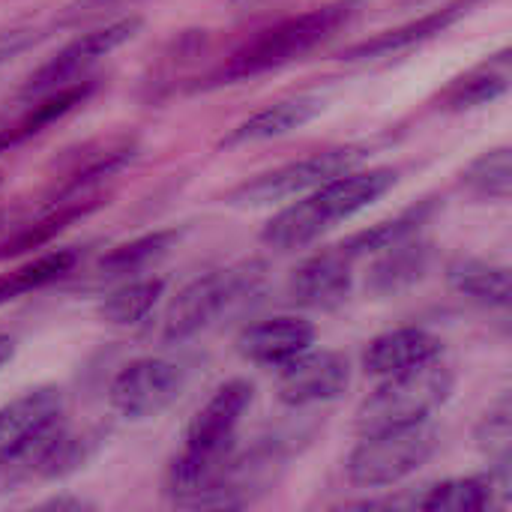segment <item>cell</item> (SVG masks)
Returning <instances> with one entry per match:
<instances>
[{
	"label": "cell",
	"mask_w": 512,
	"mask_h": 512,
	"mask_svg": "<svg viewBox=\"0 0 512 512\" xmlns=\"http://www.w3.org/2000/svg\"><path fill=\"white\" fill-rule=\"evenodd\" d=\"M399 180L396 168H369V171H345L318 189L306 192L300 201L282 207L264 228L261 243L276 252H291L315 243L336 222L357 216L378 198H384Z\"/></svg>",
	"instance_id": "6da1fadb"
},
{
	"label": "cell",
	"mask_w": 512,
	"mask_h": 512,
	"mask_svg": "<svg viewBox=\"0 0 512 512\" xmlns=\"http://www.w3.org/2000/svg\"><path fill=\"white\" fill-rule=\"evenodd\" d=\"M354 9H357V0H336V3L276 21L273 27L243 42L225 63H219V69L207 78V84L210 87L237 84V81H246V78H255V75H264V72H273L300 60L303 54L315 51L321 42H327L339 27H345Z\"/></svg>",
	"instance_id": "7a4b0ae2"
},
{
	"label": "cell",
	"mask_w": 512,
	"mask_h": 512,
	"mask_svg": "<svg viewBox=\"0 0 512 512\" xmlns=\"http://www.w3.org/2000/svg\"><path fill=\"white\" fill-rule=\"evenodd\" d=\"M453 372L447 363H441V357L414 366L408 372L381 378L378 390L369 393L357 414H354V429L360 435H372V432H384V429H399V426H411V423H423L429 420V414L435 408H441L450 393H453Z\"/></svg>",
	"instance_id": "3957f363"
},
{
	"label": "cell",
	"mask_w": 512,
	"mask_h": 512,
	"mask_svg": "<svg viewBox=\"0 0 512 512\" xmlns=\"http://www.w3.org/2000/svg\"><path fill=\"white\" fill-rule=\"evenodd\" d=\"M264 279V267L249 261L225 270L204 273L192 279L165 309L162 318V339L165 342H186L216 324V318L228 315L237 303H243Z\"/></svg>",
	"instance_id": "277c9868"
},
{
	"label": "cell",
	"mask_w": 512,
	"mask_h": 512,
	"mask_svg": "<svg viewBox=\"0 0 512 512\" xmlns=\"http://www.w3.org/2000/svg\"><path fill=\"white\" fill-rule=\"evenodd\" d=\"M438 450V432L423 420L363 435L348 456V480L360 489H381L417 474Z\"/></svg>",
	"instance_id": "5b68a950"
},
{
	"label": "cell",
	"mask_w": 512,
	"mask_h": 512,
	"mask_svg": "<svg viewBox=\"0 0 512 512\" xmlns=\"http://www.w3.org/2000/svg\"><path fill=\"white\" fill-rule=\"evenodd\" d=\"M363 147H333L312 153L297 162H285L273 171H264L252 180H243L225 195V204L231 207H270L294 195H306L318 189L321 183L351 171L363 159Z\"/></svg>",
	"instance_id": "8992f818"
},
{
	"label": "cell",
	"mask_w": 512,
	"mask_h": 512,
	"mask_svg": "<svg viewBox=\"0 0 512 512\" xmlns=\"http://www.w3.org/2000/svg\"><path fill=\"white\" fill-rule=\"evenodd\" d=\"M63 414L66 399L60 387H33L0 408V483L63 423Z\"/></svg>",
	"instance_id": "52a82bcc"
},
{
	"label": "cell",
	"mask_w": 512,
	"mask_h": 512,
	"mask_svg": "<svg viewBox=\"0 0 512 512\" xmlns=\"http://www.w3.org/2000/svg\"><path fill=\"white\" fill-rule=\"evenodd\" d=\"M183 384L186 375L177 363L162 357H138L114 375L108 399L126 420H150L177 402Z\"/></svg>",
	"instance_id": "ba28073f"
},
{
	"label": "cell",
	"mask_w": 512,
	"mask_h": 512,
	"mask_svg": "<svg viewBox=\"0 0 512 512\" xmlns=\"http://www.w3.org/2000/svg\"><path fill=\"white\" fill-rule=\"evenodd\" d=\"M144 18L141 15H126V18H114L102 27L87 30L84 36L72 39L69 45H63L51 60H45L21 87V93L27 96H42L54 87L72 84L75 78H81L99 57L111 54L114 48H120L123 42H129L138 30H141Z\"/></svg>",
	"instance_id": "9c48e42d"
},
{
	"label": "cell",
	"mask_w": 512,
	"mask_h": 512,
	"mask_svg": "<svg viewBox=\"0 0 512 512\" xmlns=\"http://www.w3.org/2000/svg\"><path fill=\"white\" fill-rule=\"evenodd\" d=\"M351 384V363L339 351H303L279 366L276 396L288 408L339 399Z\"/></svg>",
	"instance_id": "30bf717a"
},
{
	"label": "cell",
	"mask_w": 512,
	"mask_h": 512,
	"mask_svg": "<svg viewBox=\"0 0 512 512\" xmlns=\"http://www.w3.org/2000/svg\"><path fill=\"white\" fill-rule=\"evenodd\" d=\"M357 258L339 243L306 258L288 282V297L303 309H336L348 300Z\"/></svg>",
	"instance_id": "8fae6325"
},
{
	"label": "cell",
	"mask_w": 512,
	"mask_h": 512,
	"mask_svg": "<svg viewBox=\"0 0 512 512\" xmlns=\"http://www.w3.org/2000/svg\"><path fill=\"white\" fill-rule=\"evenodd\" d=\"M480 6V0H450L441 9H432L414 21H405L399 27H390L384 33H375L372 39L354 42L342 51V60H372V57H390L399 51H408L414 45H423L429 39H438L450 27H456L465 15H471Z\"/></svg>",
	"instance_id": "7c38bea8"
},
{
	"label": "cell",
	"mask_w": 512,
	"mask_h": 512,
	"mask_svg": "<svg viewBox=\"0 0 512 512\" xmlns=\"http://www.w3.org/2000/svg\"><path fill=\"white\" fill-rule=\"evenodd\" d=\"M312 342H315L312 321L297 318V315H279V318H264L258 324L243 327L234 339V348L246 363L279 369L282 363L312 348Z\"/></svg>",
	"instance_id": "4fadbf2b"
},
{
	"label": "cell",
	"mask_w": 512,
	"mask_h": 512,
	"mask_svg": "<svg viewBox=\"0 0 512 512\" xmlns=\"http://www.w3.org/2000/svg\"><path fill=\"white\" fill-rule=\"evenodd\" d=\"M255 399V387L243 378L225 381L213 390V396L195 411L186 426L189 447H225L234 444L237 426Z\"/></svg>",
	"instance_id": "5bb4252c"
},
{
	"label": "cell",
	"mask_w": 512,
	"mask_h": 512,
	"mask_svg": "<svg viewBox=\"0 0 512 512\" xmlns=\"http://www.w3.org/2000/svg\"><path fill=\"white\" fill-rule=\"evenodd\" d=\"M444 342L423 327H399L375 336L363 351V369L375 378H390L441 357Z\"/></svg>",
	"instance_id": "9a60e30c"
},
{
	"label": "cell",
	"mask_w": 512,
	"mask_h": 512,
	"mask_svg": "<svg viewBox=\"0 0 512 512\" xmlns=\"http://www.w3.org/2000/svg\"><path fill=\"white\" fill-rule=\"evenodd\" d=\"M321 111H324V99L321 96H294V99L273 102V105L255 111L252 117H246L243 123H237L219 141V147L234 150V147H246V144H258V141H270V138L288 135V132L306 126L309 120H315Z\"/></svg>",
	"instance_id": "2e32d148"
},
{
	"label": "cell",
	"mask_w": 512,
	"mask_h": 512,
	"mask_svg": "<svg viewBox=\"0 0 512 512\" xmlns=\"http://www.w3.org/2000/svg\"><path fill=\"white\" fill-rule=\"evenodd\" d=\"M510 78L512 57L510 48H504L495 57H489L486 63H480L474 69H468L465 75H459L456 81H450L438 96V108L441 111H468V108L489 105L510 90Z\"/></svg>",
	"instance_id": "e0dca14e"
},
{
	"label": "cell",
	"mask_w": 512,
	"mask_h": 512,
	"mask_svg": "<svg viewBox=\"0 0 512 512\" xmlns=\"http://www.w3.org/2000/svg\"><path fill=\"white\" fill-rule=\"evenodd\" d=\"M375 255L378 258L369 267L366 291H372L375 297H390V294H399L423 279V273L429 270V261H432V246L423 240L405 237Z\"/></svg>",
	"instance_id": "ac0fdd59"
},
{
	"label": "cell",
	"mask_w": 512,
	"mask_h": 512,
	"mask_svg": "<svg viewBox=\"0 0 512 512\" xmlns=\"http://www.w3.org/2000/svg\"><path fill=\"white\" fill-rule=\"evenodd\" d=\"M99 204H102L99 198H84V195L60 201L54 210H48V213L39 216L36 222L24 225V228L12 231L6 240H0V261L21 258V255H27V252H33V249L48 246L54 237H60L69 225L81 222V219H84L87 213H93Z\"/></svg>",
	"instance_id": "d6986e66"
},
{
	"label": "cell",
	"mask_w": 512,
	"mask_h": 512,
	"mask_svg": "<svg viewBox=\"0 0 512 512\" xmlns=\"http://www.w3.org/2000/svg\"><path fill=\"white\" fill-rule=\"evenodd\" d=\"M501 483L507 486V477H501L498 471H492V474H477V477L444 480V483L432 486V489L420 498V510L483 512L495 504V495H498Z\"/></svg>",
	"instance_id": "ffe728a7"
},
{
	"label": "cell",
	"mask_w": 512,
	"mask_h": 512,
	"mask_svg": "<svg viewBox=\"0 0 512 512\" xmlns=\"http://www.w3.org/2000/svg\"><path fill=\"white\" fill-rule=\"evenodd\" d=\"M447 279L462 297H468L474 303H483L492 309L510 306L512 288L507 267H495V264H486L477 258H459L447 267Z\"/></svg>",
	"instance_id": "44dd1931"
},
{
	"label": "cell",
	"mask_w": 512,
	"mask_h": 512,
	"mask_svg": "<svg viewBox=\"0 0 512 512\" xmlns=\"http://www.w3.org/2000/svg\"><path fill=\"white\" fill-rule=\"evenodd\" d=\"M459 189L471 201H510L512 195V150L507 144L480 153L462 174Z\"/></svg>",
	"instance_id": "7402d4cb"
},
{
	"label": "cell",
	"mask_w": 512,
	"mask_h": 512,
	"mask_svg": "<svg viewBox=\"0 0 512 512\" xmlns=\"http://www.w3.org/2000/svg\"><path fill=\"white\" fill-rule=\"evenodd\" d=\"M78 264V252L75 249H57L48 255H39L33 261H24L6 273H0V306L12 303L30 291H39L63 276H69Z\"/></svg>",
	"instance_id": "603a6c76"
},
{
	"label": "cell",
	"mask_w": 512,
	"mask_h": 512,
	"mask_svg": "<svg viewBox=\"0 0 512 512\" xmlns=\"http://www.w3.org/2000/svg\"><path fill=\"white\" fill-rule=\"evenodd\" d=\"M96 90V81H72V84H63V87H54L48 93L39 96V102H33V108L15 123L18 132L24 138H33L39 135L42 129H48L51 123L63 120L66 114H72L78 105H84L90 99V93Z\"/></svg>",
	"instance_id": "cb8c5ba5"
},
{
	"label": "cell",
	"mask_w": 512,
	"mask_h": 512,
	"mask_svg": "<svg viewBox=\"0 0 512 512\" xmlns=\"http://www.w3.org/2000/svg\"><path fill=\"white\" fill-rule=\"evenodd\" d=\"M165 294V279H135L114 294H108L99 306L102 321L117 324V327H132L150 315V309L159 303Z\"/></svg>",
	"instance_id": "d4e9b609"
},
{
	"label": "cell",
	"mask_w": 512,
	"mask_h": 512,
	"mask_svg": "<svg viewBox=\"0 0 512 512\" xmlns=\"http://www.w3.org/2000/svg\"><path fill=\"white\" fill-rule=\"evenodd\" d=\"M180 240V231L177 228H159V231H150V234H141L129 243H120L114 246L111 252H105L99 258V270L111 273V276H120V273H135L141 267H147L150 261L162 258L174 243Z\"/></svg>",
	"instance_id": "484cf974"
},
{
	"label": "cell",
	"mask_w": 512,
	"mask_h": 512,
	"mask_svg": "<svg viewBox=\"0 0 512 512\" xmlns=\"http://www.w3.org/2000/svg\"><path fill=\"white\" fill-rule=\"evenodd\" d=\"M474 438H477L480 453L495 465V471L507 477L512 456V405L507 393L495 405H489V411L480 417Z\"/></svg>",
	"instance_id": "4316f807"
},
{
	"label": "cell",
	"mask_w": 512,
	"mask_h": 512,
	"mask_svg": "<svg viewBox=\"0 0 512 512\" xmlns=\"http://www.w3.org/2000/svg\"><path fill=\"white\" fill-rule=\"evenodd\" d=\"M126 3H135V0H72L69 6H63V12L54 18V27H75L81 21H90V18H99V15H108Z\"/></svg>",
	"instance_id": "83f0119b"
},
{
	"label": "cell",
	"mask_w": 512,
	"mask_h": 512,
	"mask_svg": "<svg viewBox=\"0 0 512 512\" xmlns=\"http://www.w3.org/2000/svg\"><path fill=\"white\" fill-rule=\"evenodd\" d=\"M45 33L39 27H9V30H0V66L9 63L12 57H18L21 51L33 48Z\"/></svg>",
	"instance_id": "f1b7e54d"
},
{
	"label": "cell",
	"mask_w": 512,
	"mask_h": 512,
	"mask_svg": "<svg viewBox=\"0 0 512 512\" xmlns=\"http://www.w3.org/2000/svg\"><path fill=\"white\" fill-rule=\"evenodd\" d=\"M21 141H27L21 132H18V126L12 123V126H6V129H0V153H9L12 147H18Z\"/></svg>",
	"instance_id": "f546056e"
},
{
	"label": "cell",
	"mask_w": 512,
	"mask_h": 512,
	"mask_svg": "<svg viewBox=\"0 0 512 512\" xmlns=\"http://www.w3.org/2000/svg\"><path fill=\"white\" fill-rule=\"evenodd\" d=\"M15 348H18V345H15V339H12V336H6V333H0V369L15 357Z\"/></svg>",
	"instance_id": "4dcf8cb0"
},
{
	"label": "cell",
	"mask_w": 512,
	"mask_h": 512,
	"mask_svg": "<svg viewBox=\"0 0 512 512\" xmlns=\"http://www.w3.org/2000/svg\"><path fill=\"white\" fill-rule=\"evenodd\" d=\"M45 507H51V510H84L87 504L78 501V498H54V501H48Z\"/></svg>",
	"instance_id": "1f68e13d"
},
{
	"label": "cell",
	"mask_w": 512,
	"mask_h": 512,
	"mask_svg": "<svg viewBox=\"0 0 512 512\" xmlns=\"http://www.w3.org/2000/svg\"><path fill=\"white\" fill-rule=\"evenodd\" d=\"M0 183H3V180H0Z\"/></svg>",
	"instance_id": "d6a6232c"
}]
</instances>
